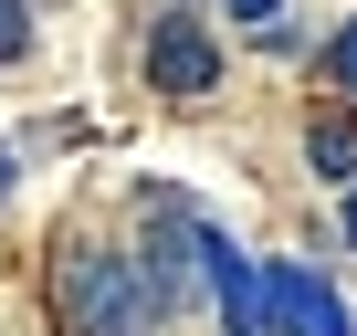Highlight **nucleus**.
Returning <instances> with one entry per match:
<instances>
[{
    "label": "nucleus",
    "instance_id": "4",
    "mask_svg": "<svg viewBox=\"0 0 357 336\" xmlns=\"http://www.w3.org/2000/svg\"><path fill=\"white\" fill-rule=\"evenodd\" d=\"M200 284H211V305H221L231 336H273L263 326V273H252V252L231 231H200Z\"/></svg>",
    "mask_w": 357,
    "mask_h": 336
},
{
    "label": "nucleus",
    "instance_id": "9",
    "mask_svg": "<svg viewBox=\"0 0 357 336\" xmlns=\"http://www.w3.org/2000/svg\"><path fill=\"white\" fill-rule=\"evenodd\" d=\"M231 22H252V32H273V22H284V0H231Z\"/></svg>",
    "mask_w": 357,
    "mask_h": 336
},
{
    "label": "nucleus",
    "instance_id": "5",
    "mask_svg": "<svg viewBox=\"0 0 357 336\" xmlns=\"http://www.w3.org/2000/svg\"><path fill=\"white\" fill-rule=\"evenodd\" d=\"M263 326H273V336H347V305H336L305 263H273V273H263Z\"/></svg>",
    "mask_w": 357,
    "mask_h": 336
},
{
    "label": "nucleus",
    "instance_id": "2",
    "mask_svg": "<svg viewBox=\"0 0 357 336\" xmlns=\"http://www.w3.org/2000/svg\"><path fill=\"white\" fill-rule=\"evenodd\" d=\"M200 231H211V221L178 200V190H147V242H137L126 263H137V284H147V305H158V315L200 294Z\"/></svg>",
    "mask_w": 357,
    "mask_h": 336
},
{
    "label": "nucleus",
    "instance_id": "3",
    "mask_svg": "<svg viewBox=\"0 0 357 336\" xmlns=\"http://www.w3.org/2000/svg\"><path fill=\"white\" fill-rule=\"evenodd\" d=\"M147 84L158 95H211L221 84V43H211V22L190 11V0H168V11L147 22Z\"/></svg>",
    "mask_w": 357,
    "mask_h": 336
},
{
    "label": "nucleus",
    "instance_id": "6",
    "mask_svg": "<svg viewBox=\"0 0 357 336\" xmlns=\"http://www.w3.org/2000/svg\"><path fill=\"white\" fill-rule=\"evenodd\" d=\"M305 158H315L326 190H347V179H357V105H326V116L305 126Z\"/></svg>",
    "mask_w": 357,
    "mask_h": 336
},
{
    "label": "nucleus",
    "instance_id": "1",
    "mask_svg": "<svg viewBox=\"0 0 357 336\" xmlns=\"http://www.w3.org/2000/svg\"><path fill=\"white\" fill-rule=\"evenodd\" d=\"M53 315H63V336H137L158 305H147V284H137V263H126V252L74 242V252L53 263Z\"/></svg>",
    "mask_w": 357,
    "mask_h": 336
},
{
    "label": "nucleus",
    "instance_id": "8",
    "mask_svg": "<svg viewBox=\"0 0 357 336\" xmlns=\"http://www.w3.org/2000/svg\"><path fill=\"white\" fill-rule=\"evenodd\" d=\"M326 74H336V84H347V105H357V22H347V32L326 43Z\"/></svg>",
    "mask_w": 357,
    "mask_h": 336
},
{
    "label": "nucleus",
    "instance_id": "10",
    "mask_svg": "<svg viewBox=\"0 0 357 336\" xmlns=\"http://www.w3.org/2000/svg\"><path fill=\"white\" fill-rule=\"evenodd\" d=\"M347 242H357V179H347Z\"/></svg>",
    "mask_w": 357,
    "mask_h": 336
},
{
    "label": "nucleus",
    "instance_id": "11",
    "mask_svg": "<svg viewBox=\"0 0 357 336\" xmlns=\"http://www.w3.org/2000/svg\"><path fill=\"white\" fill-rule=\"evenodd\" d=\"M0 200H11V158H0Z\"/></svg>",
    "mask_w": 357,
    "mask_h": 336
},
{
    "label": "nucleus",
    "instance_id": "7",
    "mask_svg": "<svg viewBox=\"0 0 357 336\" xmlns=\"http://www.w3.org/2000/svg\"><path fill=\"white\" fill-rule=\"evenodd\" d=\"M32 53V0H0V63Z\"/></svg>",
    "mask_w": 357,
    "mask_h": 336
}]
</instances>
